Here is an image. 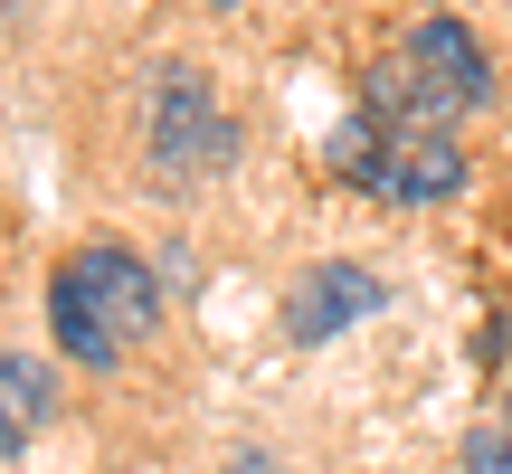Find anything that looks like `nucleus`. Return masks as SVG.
<instances>
[{"label": "nucleus", "instance_id": "f257e3e1", "mask_svg": "<svg viewBox=\"0 0 512 474\" xmlns=\"http://www.w3.org/2000/svg\"><path fill=\"white\" fill-rule=\"evenodd\" d=\"M152 323H162V285H152V266L133 247L95 237V247L57 256V275H48V332H57V351H67L76 370H114L124 351L152 342Z\"/></svg>", "mask_w": 512, "mask_h": 474}, {"label": "nucleus", "instance_id": "f03ea898", "mask_svg": "<svg viewBox=\"0 0 512 474\" xmlns=\"http://www.w3.org/2000/svg\"><path fill=\"white\" fill-rule=\"evenodd\" d=\"M143 152H152V171H162L171 190H181V181H209V171L238 152V124H228L219 86H209L200 67H162V76H152Z\"/></svg>", "mask_w": 512, "mask_h": 474}, {"label": "nucleus", "instance_id": "7ed1b4c3", "mask_svg": "<svg viewBox=\"0 0 512 474\" xmlns=\"http://www.w3.org/2000/svg\"><path fill=\"white\" fill-rule=\"evenodd\" d=\"M399 57L418 67V86L437 95V114H446V124H456V114H475V105H494V57H484V38L465 29V19L427 10L418 29L399 38Z\"/></svg>", "mask_w": 512, "mask_h": 474}, {"label": "nucleus", "instance_id": "20e7f679", "mask_svg": "<svg viewBox=\"0 0 512 474\" xmlns=\"http://www.w3.org/2000/svg\"><path fill=\"white\" fill-rule=\"evenodd\" d=\"M389 304V285L370 266H313L304 285L285 294V332L294 342H332V332H351L361 313H380Z\"/></svg>", "mask_w": 512, "mask_h": 474}, {"label": "nucleus", "instance_id": "39448f33", "mask_svg": "<svg viewBox=\"0 0 512 474\" xmlns=\"http://www.w3.org/2000/svg\"><path fill=\"white\" fill-rule=\"evenodd\" d=\"M48 370L29 361V351H0V456H19V446L48 427Z\"/></svg>", "mask_w": 512, "mask_h": 474}, {"label": "nucleus", "instance_id": "423d86ee", "mask_svg": "<svg viewBox=\"0 0 512 474\" xmlns=\"http://www.w3.org/2000/svg\"><path fill=\"white\" fill-rule=\"evenodd\" d=\"M465 474H512V427H475L465 437Z\"/></svg>", "mask_w": 512, "mask_h": 474}, {"label": "nucleus", "instance_id": "0eeeda50", "mask_svg": "<svg viewBox=\"0 0 512 474\" xmlns=\"http://www.w3.org/2000/svg\"><path fill=\"white\" fill-rule=\"evenodd\" d=\"M228 474H266V456H238V465H228Z\"/></svg>", "mask_w": 512, "mask_h": 474}, {"label": "nucleus", "instance_id": "6e6552de", "mask_svg": "<svg viewBox=\"0 0 512 474\" xmlns=\"http://www.w3.org/2000/svg\"><path fill=\"white\" fill-rule=\"evenodd\" d=\"M503 427H512V380H503Z\"/></svg>", "mask_w": 512, "mask_h": 474}, {"label": "nucleus", "instance_id": "1a4fd4ad", "mask_svg": "<svg viewBox=\"0 0 512 474\" xmlns=\"http://www.w3.org/2000/svg\"><path fill=\"white\" fill-rule=\"evenodd\" d=\"M209 10H238V0H209Z\"/></svg>", "mask_w": 512, "mask_h": 474}]
</instances>
